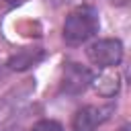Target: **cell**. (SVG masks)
<instances>
[{"mask_svg":"<svg viewBox=\"0 0 131 131\" xmlns=\"http://www.w3.org/2000/svg\"><path fill=\"white\" fill-rule=\"evenodd\" d=\"M43 57H45V51L39 49V47H35V49H20V51H16V53L6 61V66H8V70L23 72V70L35 66L37 61H41Z\"/></svg>","mask_w":131,"mask_h":131,"instance_id":"5b68a950","label":"cell"},{"mask_svg":"<svg viewBox=\"0 0 131 131\" xmlns=\"http://www.w3.org/2000/svg\"><path fill=\"white\" fill-rule=\"evenodd\" d=\"M92 84L96 86L98 94H102V96H115L119 92V78L117 76H102L98 80H92Z\"/></svg>","mask_w":131,"mask_h":131,"instance_id":"8992f818","label":"cell"},{"mask_svg":"<svg viewBox=\"0 0 131 131\" xmlns=\"http://www.w3.org/2000/svg\"><path fill=\"white\" fill-rule=\"evenodd\" d=\"M92 72L78 63V61H66L63 70H61V80H59V90L63 94H82L90 84H92Z\"/></svg>","mask_w":131,"mask_h":131,"instance_id":"7a4b0ae2","label":"cell"},{"mask_svg":"<svg viewBox=\"0 0 131 131\" xmlns=\"http://www.w3.org/2000/svg\"><path fill=\"white\" fill-rule=\"evenodd\" d=\"M88 59L98 68H115L123 59V43L119 39H98L88 49Z\"/></svg>","mask_w":131,"mask_h":131,"instance_id":"3957f363","label":"cell"},{"mask_svg":"<svg viewBox=\"0 0 131 131\" xmlns=\"http://www.w3.org/2000/svg\"><path fill=\"white\" fill-rule=\"evenodd\" d=\"M129 129H131V127H129V125H123V127H121V129H119V131H129Z\"/></svg>","mask_w":131,"mask_h":131,"instance_id":"ba28073f","label":"cell"},{"mask_svg":"<svg viewBox=\"0 0 131 131\" xmlns=\"http://www.w3.org/2000/svg\"><path fill=\"white\" fill-rule=\"evenodd\" d=\"M31 131H63V127H61V123H57L53 119H41L33 125Z\"/></svg>","mask_w":131,"mask_h":131,"instance_id":"52a82bcc","label":"cell"},{"mask_svg":"<svg viewBox=\"0 0 131 131\" xmlns=\"http://www.w3.org/2000/svg\"><path fill=\"white\" fill-rule=\"evenodd\" d=\"M98 27H100L98 10L90 4H82L66 16L61 35L68 45H82L98 33Z\"/></svg>","mask_w":131,"mask_h":131,"instance_id":"6da1fadb","label":"cell"},{"mask_svg":"<svg viewBox=\"0 0 131 131\" xmlns=\"http://www.w3.org/2000/svg\"><path fill=\"white\" fill-rule=\"evenodd\" d=\"M113 111H115L113 104H106V106H96V104L82 106L72 119V129L74 131H96L102 123L108 121Z\"/></svg>","mask_w":131,"mask_h":131,"instance_id":"277c9868","label":"cell"}]
</instances>
